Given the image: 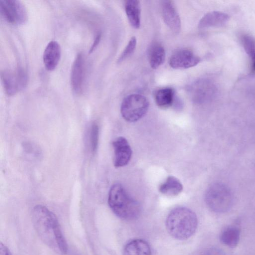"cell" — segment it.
Returning <instances> with one entry per match:
<instances>
[{
	"mask_svg": "<svg viewBox=\"0 0 255 255\" xmlns=\"http://www.w3.org/2000/svg\"><path fill=\"white\" fill-rule=\"evenodd\" d=\"M31 219L40 240L55 253L65 255L68 246L56 215L45 206L37 205L32 210Z\"/></svg>",
	"mask_w": 255,
	"mask_h": 255,
	"instance_id": "cell-1",
	"label": "cell"
},
{
	"mask_svg": "<svg viewBox=\"0 0 255 255\" xmlns=\"http://www.w3.org/2000/svg\"><path fill=\"white\" fill-rule=\"evenodd\" d=\"M197 225L196 214L186 207L174 209L166 220V227L169 234L174 238L180 240L187 239L192 236Z\"/></svg>",
	"mask_w": 255,
	"mask_h": 255,
	"instance_id": "cell-2",
	"label": "cell"
},
{
	"mask_svg": "<svg viewBox=\"0 0 255 255\" xmlns=\"http://www.w3.org/2000/svg\"><path fill=\"white\" fill-rule=\"evenodd\" d=\"M108 204L114 213L123 220L135 219L140 213L139 203L119 183L111 186L109 193Z\"/></svg>",
	"mask_w": 255,
	"mask_h": 255,
	"instance_id": "cell-3",
	"label": "cell"
},
{
	"mask_svg": "<svg viewBox=\"0 0 255 255\" xmlns=\"http://www.w3.org/2000/svg\"><path fill=\"white\" fill-rule=\"evenodd\" d=\"M205 200L208 207L212 211L223 213L228 211L234 202V196L230 188L226 184L216 182L207 189Z\"/></svg>",
	"mask_w": 255,
	"mask_h": 255,
	"instance_id": "cell-4",
	"label": "cell"
},
{
	"mask_svg": "<svg viewBox=\"0 0 255 255\" xmlns=\"http://www.w3.org/2000/svg\"><path fill=\"white\" fill-rule=\"evenodd\" d=\"M148 108L149 102L146 97L140 94H133L123 100L121 113L126 121L134 122L144 116Z\"/></svg>",
	"mask_w": 255,
	"mask_h": 255,
	"instance_id": "cell-5",
	"label": "cell"
},
{
	"mask_svg": "<svg viewBox=\"0 0 255 255\" xmlns=\"http://www.w3.org/2000/svg\"><path fill=\"white\" fill-rule=\"evenodd\" d=\"M189 93L194 102L203 104L212 101L217 96L218 87L212 79L202 78L191 86Z\"/></svg>",
	"mask_w": 255,
	"mask_h": 255,
	"instance_id": "cell-6",
	"label": "cell"
},
{
	"mask_svg": "<svg viewBox=\"0 0 255 255\" xmlns=\"http://www.w3.org/2000/svg\"><path fill=\"white\" fill-rule=\"evenodd\" d=\"M0 11L4 19L12 24L21 25L27 19L24 5L17 0H0Z\"/></svg>",
	"mask_w": 255,
	"mask_h": 255,
	"instance_id": "cell-7",
	"label": "cell"
},
{
	"mask_svg": "<svg viewBox=\"0 0 255 255\" xmlns=\"http://www.w3.org/2000/svg\"><path fill=\"white\" fill-rule=\"evenodd\" d=\"M2 83L6 94L13 96L26 86L27 76L21 68L3 70L1 72Z\"/></svg>",
	"mask_w": 255,
	"mask_h": 255,
	"instance_id": "cell-8",
	"label": "cell"
},
{
	"mask_svg": "<svg viewBox=\"0 0 255 255\" xmlns=\"http://www.w3.org/2000/svg\"><path fill=\"white\" fill-rule=\"evenodd\" d=\"M85 78V61L84 55L79 53L73 63L70 76L73 91L77 94H81L84 88Z\"/></svg>",
	"mask_w": 255,
	"mask_h": 255,
	"instance_id": "cell-9",
	"label": "cell"
},
{
	"mask_svg": "<svg viewBox=\"0 0 255 255\" xmlns=\"http://www.w3.org/2000/svg\"><path fill=\"white\" fill-rule=\"evenodd\" d=\"M200 61V58L193 52L188 49H182L171 55L169 64L174 69H187L196 66Z\"/></svg>",
	"mask_w": 255,
	"mask_h": 255,
	"instance_id": "cell-10",
	"label": "cell"
},
{
	"mask_svg": "<svg viewBox=\"0 0 255 255\" xmlns=\"http://www.w3.org/2000/svg\"><path fill=\"white\" fill-rule=\"evenodd\" d=\"M114 150V166L121 167L126 165L129 161L132 154L130 145L124 137L116 138L113 142Z\"/></svg>",
	"mask_w": 255,
	"mask_h": 255,
	"instance_id": "cell-11",
	"label": "cell"
},
{
	"mask_svg": "<svg viewBox=\"0 0 255 255\" xmlns=\"http://www.w3.org/2000/svg\"><path fill=\"white\" fill-rule=\"evenodd\" d=\"M161 10L165 24L172 31L178 33L181 29V21L173 2L170 0L163 1Z\"/></svg>",
	"mask_w": 255,
	"mask_h": 255,
	"instance_id": "cell-12",
	"label": "cell"
},
{
	"mask_svg": "<svg viewBox=\"0 0 255 255\" xmlns=\"http://www.w3.org/2000/svg\"><path fill=\"white\" fill-rule=\"evenodd\" d=\"M61 56V48L56 41H51L46 46L43 55V61L46 69L52 71L57 66Z\"/></svg>",
	"mask_w": 255,
	"mask_h": 255,
	"instance_id": "cell-13",
	"label": "cell"
},
{
	"mask_svg": "<svg viewBox=\"0 0 255 255\" xmlns=\"http://www.w3.org/2000/svg\"><path fill=\"white\" fill-rule=\"evenodd\" d=\"M229 18V15L226 13L218 11H211L201 18L198 27L200 28L221 27L227 23Z\"/></svg>",
	"mask_w": 255,
	"mask_h": 255,
	"instance_id": "cell-14",
	"label": "cell"
},
{
	"mask_svg": "<svg viewBox=\"0 0 255 255\" xmlns=\"http://www.w3.org/2000/svg\"><path fill=\"white\" fill-rule=\"evenodd\" d=\"M149 245L142 239H134L128 242L124 249V255H151Z\"/></svg>",
	"mask_w": 255,
	"mask_h": 255,
	"instance_id": "cell-15",
	"label": "cell"
},
{
	"mask_svg": "<svg viewBox=\"0 0 255 255\" xmlns=\"http://www.w3.org/2000/svg\"><path fill=\"white\" fill-rule=\"evenodd\" d=\"M125 11L131 26L138 28L140 25L141 6L137 0H128L125 3Z\"/></svg>",
	"mask_w": 255,
	"mask_h": 255,
	"instance_id": "cell-16",
	"label": "cell"
},
{
	"mask_svg": "<svg viewBox=\"0 0 255 255\" xmlns=\"http://www.w3.org/2000/svg\"><path fill=\"white\" fill-rule=\"evenodd\" d=\"M240 229L236 225H229L222 231L220 239L224 245L230 248L236 247L240 241Z\"/></svg>",
	"mask_w": 255,
	"mask_h": 255,
	"instance_id": "cell-17",
	"label": "cell"
},
{
	"mask_svg": "<svg viewBox=\"0 0 255 255\" xmlns=\"http://www.w3.org/2000/svg\"><path fill=\"white\" fill-rule=\"evenodd\" d=\"M174 98L175 92L172 88L166 87L158 89L154 94L156 105L162 109H166L172 106Z\"/></svg>",
	"mask_w": 255,
	"mask_h": 255,
	"instance_id": "cell-18",
	"label": "cell"
},
{
	"mask_svg": "<svg viewBox=\"0 0 255 255\" xmlns=\"http://www.w3.org/2000/svg\"><path fill=\"white\" fill-rule=\"evenodd\" d=\"M182 190L183 186L181 182L172 176H168L159 187L160 193L168 196H176L180 193Z\"/></svg>",
	"mask_w": 255,
	"mask_h": 255,
	"instance_id": "cell-19",
	"label": "cell"
},
{
	"mask_svg": "<svg viewBox=\"0 0 255 255\" xmlns=\"http://www.w3.org/2000/svg\"><path fill=\"white\" fill-rule=\"evenodd\" d=\"M165 59V51L162 46L155 44L150 48L149 53V61L151 67L156 69L161 65Z\"/></svg>",
	"mask_w": 255,
	"mask_h": 255,
	"instance_id": "cell-20",
	"label": "cell"
},
{
	"mask_svg": "<svg viewBox=\"0 0 255 255\" xmlns=\"http://www.w3.org/2000/svg\"><path fill=\"white\" fill-rule=\"evenodd\" d=\"M242 42L244 48L250 58L255 55V39L248 35H244L242 37Z\"/></svg>",
	"mask_w": 255,
	"mask_h": 255,
	"instance_id": "cell-21",
	"label": "cell"
},
{
	"mask_svg": "<svg viewBox=\"0 0 255 255\" xmlns=\"http://www.w3.org/2000/svg\"><path fill=\"white\" fill-rule=\"evenodd\" d=\"M136 46V39L135 37L132 36L118 59V63H120L129 57L134 52Z\"/></svg>",
	"mask_w": 255,
	"mask_h": 255,
	"instance_id": "cell-22",
	"label": "cell"
},
{
	"mask_svg": "<svg viewBox=\"0 0 255 255\" xmlns=\"http://www.w3.org/2000/svg\"><path fill=\"white\" fill-rule=\"evenodd\" d=\"M99 140V128L96 123H93L91 127L89 135L90 145L93 153L96 151Z\"/></svg>",
	"mask_w": 255,
	"mask_h": 255,
	"instance_id": "cell-23",
	"label": "cell"
},
{
	"mask_svg": "<svg viewBox=\"0 0 255 255\" xmlns=\"http://www.w3.org/2000/svg\"><path fill=\"white\" fill-rule=\"evenodd\" d=\"M244 89L246 90V94H250L255 97V75H251L243 79Z\"/></svg>",
	"mask_w": 255,
	"mask_h": 255,
	"instance_id": "cell-24",
	"label": "cell"
},
{
	"mask_svg": "<svg viewBox=\"0 0 255 255\" xmlns=\"http://www.w3.org/2000/svg\"><path fill=\"white\" fill-rule=\"evenodd\" d=\"M101 38V34L99 33H98L93 42L92 46H91L89 50V53L93 52V51L95 50V49L97 47V45L99 44Z\"/></svg>",
	"mask_w": 255,
	"mask_h": 255,
	"instance_id": "cell-25",
	"label": "cell"
},
{
	"mask_svg": "<svg viewBox=\"0 0 255 255\" xmlns=\"http://www.w3.org/2000/svg\"><path fill=\"white\" fill-rule=\"evenodd\" d=\"M0 255H12L9 249L1 242L0 243Z\"/></svg>",
	"mask_w": 255,
	"mask_h": 255,
	"instance_id": "cell-26",
	"label": "cell"
},
{
	"mask_svg": "<svg viewBox=\"0 0 255 255\" xmlns=\"http://www.w3.org/2000/svg\"><path fill=\"white\" fill-rule=\"evenodd\" d=\"M206 255H226L222 251L217 249H212L209 251Z\"/></svg>",
	"mask_w": 255,
	"mask_h": 255,
	"instance_id": "cell-27",
	"label": "cell"
},
{
	"mask_svg": "<svg viewBox=\"0 0 255 255\" xmlns=\"http://www.w3.org/2000/svg\"><path fill=\"white\" fill-rule=\"evenodd\" d=\"M251 59L252 60V70L254 71H255V56H254V57H252L251 58Z\"/></svg>",
	"mask_w": 255,
	"mask_h": 255,
	"instance_id": "cell-28",
	"label": "cell"
}]
</instances>
